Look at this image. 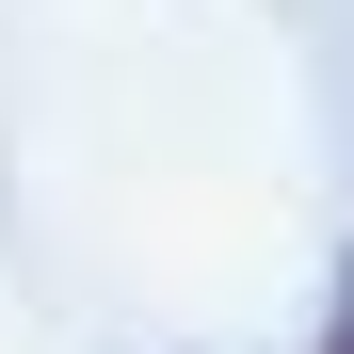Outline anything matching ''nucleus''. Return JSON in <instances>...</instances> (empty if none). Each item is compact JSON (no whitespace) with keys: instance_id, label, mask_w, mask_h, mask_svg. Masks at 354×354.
Returning a JSON list of instances; mask_svg holds the SVG:
<instances>
[{"instance_id":"1","label":"nucleus","mask_w":354,"mask_h":354,"mask_svg":"<svg viewBox=\"0 0 354 354\" xmlns=\"http://www.w3.org/2000/svg\"><path fill=\"white\" fill-rule=\"evenodd\" d=\"M322 354H354V290H338V322H322Z\"/></svg>"}]
</instances>
